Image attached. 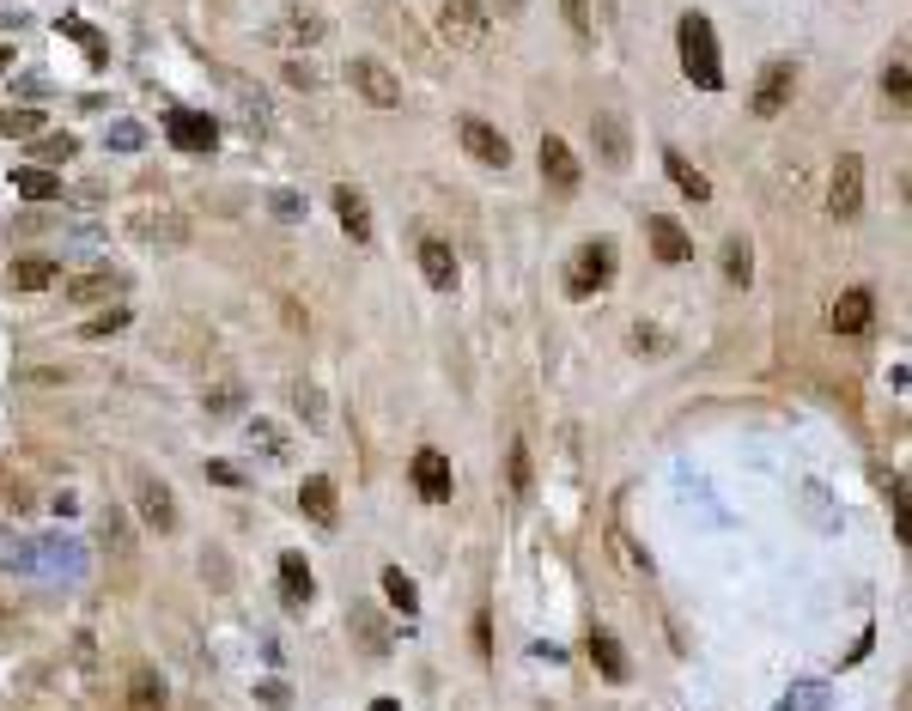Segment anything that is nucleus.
<instances>
[{"label":"nucleus","mask_w":912,"mask_h":711,"mask_svg":"<svg viewBox=\"0 0 912 711\" xmlns=\"http://www.w3.org/2000/svg\"><path fill=\"white\" fill-rule=\"evenodd\" d=\"M286 86H292V92H317L323 79H317V67H311V61H286Z\"/></svg>","instance_id":"obj_37"},{"label":"nucleus","mask_w":912,"mask_h":711,"mask_svg":"<svg viewBox=\"0 0 912 711\" xmlns=\"http://www.w3.org/2000/svg\"><path fill=\"white\" fill-rule=\"evenodd\" d=\"M791 92H797V67H791V61H767V73H760V86H754V104H748V110L773 122V116L791 110Z\"/></svg>","instance_id":"obj_7"},{"label":"nucleus","mask_w":912,"mask_h":711,"mask_svg":"<svg viewBox=\"0 0 912 711\" xmlns=\"http://www.w3.org/2000/svg\"><path fill=\"white\" fill-rule=\"evenodd\" d=\"M371 711H402V705H396V699H377V705H371Z\"/></svg>","instance_id":"obj_48"},{"label":"nucleus","mask_w":912,"mask_h":711,"mask_svg":"<svg viewBox=\"0 0 912 711\" xmlns=\"http://www.w3.org/2000/svg\"><path fill=\"white\" fill-rule=\"evenodd\" d=\"M870 316H876L870 286H846L840 298H833V329H840V335H864V329H870Z\"/></svg>","instance_id":"obj_12"},{"label":"nucleus","mask_w":912,"mask_h":711,"mask_svg":"<svg viewBox=\"0 0 912 711\" xmlns=\"http://www.w3.org/2000/svg\"><path fill=\"white\" fill-rule=\"evenodd\" d=\"M353 632H359L365 657H390V632H384V620H377L371 608H353Z\"/></svg>","instance_id":"obj_26"},{"label":"nucleus","mask_w":912,"mask_h":711,"mask_svg":"<svg viewBox=\"0 0 912 711\" xmlns=\"http://www.w3.org/2000/svg\"><path fill=\"white\" fill-rule=\"evenodd\" d=\"M675 49H681V73H688L700 92H718V86H724V55H718V37H712V19H706V13H688V19L675 25Z\"/></svg>","instance_id":"obj_1"},{"label":"nucleus","mask_w":912,"mask_h":711,"mask_svg":"<svg viewBox=\"0 0 912 711\" xmlns=\"http://www.w3.org/2000/svg\"><path fill=\"white\" fill-rule=\"evenodd\" d=\"M13 189H19L25 201H55V195H61V177H49L43 165H25V171L13 177Z\"/></svg>","instance_id":"obj_27"},{"label":"nucleus","mask_w":912,"mask_h":711,"mask_svg":"<svg viewBox=\"0 0 912 711\" xmlns=\"http://www.w3.org/2000/svg\"><path fill=\"white\" fill-rule=\"evenodd\" d=\"M590 663H596L602 681H627V651H621L615 632H602V626H590Z\"/></svg>","instance_id":"obj_18"},{"label":"nucleus","mask_w":912,"mask_h":711,"mask_svg":"<svg viewBox=\"0 0 912 711\" xmlns=\"http://www.w3.org/2000/svg\"><path fill=\"white\" fill-rule=\"evenodd\" d=\"M207 481H219V487H244V474H238L232 462H207Z\"/></svg>","instance_id":"obj_41"},{"label":"nucleus","mask_w":912,"mask_h":711,"mask_svg":"<svg viewBox=\"0 0 912 711\" xmlns=\"http://www.w3.org/2000/svg\"><path fill=\"white\" fill-rule=\"evenodd\" d=\"M171 140H177L183 152H213L219 128H213V116H201V110H171Z\"/></svg>","instance_id":"obj_15"},{"label":"nucleus","mask_w":912,"mask_h":711,"mask_svg":"<svg viewBox=\"0 0 912 711\" xmlns=\"http://www.w3.org/2000/svg\"><path fill=\"white\" fill-rule=\"evenodd\" d=\"M475 651H481V657H487V651H493V632H487V614H481V620H475Z\"/></svg>","instance_id":"obj_45"},{"label":"nucleus","mask_w":912,"mask_h":711,"mask_svg":"<svg viewBox=\"0 0 912 711\" xmlns=\"http://www.w3.org/2000/svg\"><path fill=\"white\" fill-rule=\"evenodd\" d=\"M809 705H821V687H797V693H785V711H809Z\"/></svg>","instance_id":"obj_42"},{"label":"nucleus","mask_w":912,"mask_h":711,"mask_svg":"<svg viewBox=\"0 0 912 711\" xmlns=\"http://www.w3.org/2000/svg\"><path fill=\"white\" fill-rule=\"evenodd\" d=\"M438 37H444L450 49H481V37H487V7H481V0H444V7H438Z\"/></svg>","instance_id":"obj_5"},{"label":"nucleus","mask_w":912,"mask_h":711,"mask_svg":"<svg viewBox=\"0 0 912 711\" xmlns=\"http://www.w3.org/2000/svg\"><path fill=\"white\" fill-rule=\"evenodd\" d=\"M262 699H268V705H292V693H286L280 681H268V687H262Z\"/></svg>","instance_id":"obj_46"},{"label":"nucleus","mask_w":912,"mask_h":711,"mask_svg":"<svg viewBox=\"0 0 912 711\" xmlns=\"http://www.w3.org/2000/svg\"><path fill=\"white\" fill-rule=\"evenodd\" d=\"M274 213H280V219H298V213H304V201H298V195H274Z\"/></svg>","instance_id":"obj_44"},{"label":"nucleus","mask_w":912,"mask_h":711,"mask_svg":"<svg viewBox=\"0 0 912 711\" xmlns=\"http://www.w3.org/2000/svg\"><path fill=\"white\" fill-rule=\"evenodd\" d=\"M37 152L43 158H73V134H49V140H37Z\"/></svg>","instance_id":"obj_40"},{"label":"nucleus","mask_w":912,"mask_h":711,"mask_svg":"<svg viewBox=\"0 0 912 711\" xmlns=\"http://www.w3.org/2000/svg\"><path fill=\"white\" fill-rule=\"evenodd\" d=\"M633 347H639V353H663V335H657V329H645V323H639V329H633Z\"/></svg>","instance_id":"obj_43"},{"label":"nucleus","mask_w":912,"mask_h":711,"mask_svg":"<svg viewBox=\"0 0 912 711\" xmlns=\"http://www.w3.org/2000/svg\"><path fill=\"white\" fill-rule=\"evenodd\" d=\"M292 402H298L304 426H329V402H323V389H317V383H298V389H292Z\"/></svg>","instance_id":"obj_32"},{"label":"nucleus","mask_w":912,"mask_h":711,"mask_svg":"<svg viewBox=\"0 0 912 711\" xmlns=\"http://www.w3.org/2000/svg\"><path fill=\"white\" fill-rule=\"evenodd\" d=\"M201 408H207V414H238V408H244V383H213V389L201 395Z\"/></svg>","instance_id":"obj_33"},{"label":"nucleus","mask_w":912,"mask_h":711,"mask_svg":"<svg viewBox=\"0 0 912 711\" xmlns=\"http://www.w3.org/2000/svg\"><path fill=\"white\" fill-rule=\"evenodd\" d=\"M420 274H426L432 292H450V286H456V256H450L444 237H420Z\"/></svg>","instance_id":"obj_16"},{"label":"nucleus","mask_w":912,"mask_h":711,"mask_svg":"<svg viewBox=\"0 0 912 711\" xmlns=\"http://www.w3.org/2000/svg\"><path fill=\"white\" fill-rule=\"evenodd\" d=\"M882 92H888L894 104H906V61H894V67L882 73Z\"/></svg>","instance_id":"obj_39"},{"label":"nucleus","mask_w":912,"mask_h":711,"mask_svg":"<svg viewBox=\"0 0 912 711\" xmlns=\"http://www.w3.org/2000/svg\"><path fill=\"white\" fill-rule=\"evenodd\" d=\"M748 268H754L748 244H742V237H730V244H724V280H730V286H748Z\"/></svg>","instance_id":"obj_35"},{"label":"nucleus","mask_w":912,"mask_h":711,"mask_svg":"<svg viewBox=\"0 0 912 711\" xmlns=\"http://www.w3.org/2000/svg\"><path fill=\"white\" fill-rule=\"evenodd\" d=\"M505 481H511V493H529V481H536V468H529V444H523V438H511V456H505Z\"/></svg>","instance_id":"obj_30"},{"label":"nucleus","mask_w":912,"mask_h":711,"mask_svg":"<svg viewBox=\"0 0 912 711\" xmlns=\"http://www.w3.org/2000/svg\"><path fill=\"white\" fill-rule=\"evenodd\" d=\"M450 462H444V450H420L414 456V493L426 499V505H444L450 499Z\"/></svg>","instance_id":"obj_10"},{"label":"nucleus","mask_w":912,"mask_h":711,"mask_svg":"<svg viewBox=\"0 0 912 711\" xmlns=\"http://www.w3.org/2000/svg\"><path fill=\"white\" fill-rule=\"evenodd\" d=\"M165 705H171V693H165L159 669H134L128 675V711H165Z\"/></svg>","instance_id":"obj_20"},{"label":"nucleus","mask_w":912,"mask_h":711,"mask_svg":"<svg viewBox=\"0 0 912 711\" xmlns=\"http://www.w3.org/2000/svg\"><path fill=\"white\" fill-rule=\"evenodd\" d=\"M560 7H566L572 37H578V43H590V0H560Z\"/></svg>","instance_id":"obj_38"},{"label":"nucleus","mask_w":912,"mask_h":711,"mask_svg":"<svg viewBox=\"0 0 912 711\" xmlns=\"http://www.w3.org/2000/svg\"><path fill=\"white\" fill-rule=\"evenodd\" d=\"M663 165H669V177H675V189L681 195H688V201H712V183L688 165V158H681V152H663Z\"/></svg>","instance_id":"obj_25"},{"label":"nucleus","mask_w":912,"mask_h":711,"mask_svg":"<svg viewBox=\"0 0 912 711\" xmlns=\"http://www.w3.org/2000/svg\"><path fill=\"white\" fill-rule=\"evenodd\" d=\"M55 262H43V256H19L13 268H7V280H13V292H43V286H55Z\"/></svg>","instance_id":"obj_22"},{"label":"nucleus","mask_w":912,"mask_h":711,"mask_svg":"<svg viewBox=\"0 0 912 711\" xmlns=\"http://www.w3.org/2000/svg\"><path fill=\"white\" fill-rule=\"evenodd\" d=\"M456 134H463L469 158H481V165H493V171H505V165H511V140H505L493 122H481V116H463V122H456Z\"/></svg>","instance_id":"obj_8"},{"label":"nucleus","mask_w":912,"mask_h":711,"mask_svg":"<svg viewBox=\"0 0 912 711\" xmlns=\"http://www.w3.org/2000/svg\"><path fill=\"white\" fill-rule=\"evenodd\" d=\"M298 511L304 517H311V523H323V529H335L341 517V499H335V481H329V474H304V487H298Z\"/></svg>","instance_id":"obj_11"},{"label":"nucleus","mask_w":912,"mask_h":711,"mask_svg":"<svg viewBox=\"0 0 912 711\" xmlns=\"http://www.w3.org/2000/svg\"><path fill=\"white\" fill-rule=\"evenodd\" d=\"M542 177H548L560 195L578 189V158H572V146H566L560 134H542Z\"/></svg>","instance_id":"obj_13"},{"label":"nucleus","mask_w":912,"mask_h":711,"mask_svg":"<svg viewBox=\"0 0 912 711\" xmlns=\"http://www.w3.org/2000/svg\"><path fill=\"white\" fill-rule=\"evenodd\" d=\"M335 213H341V231L353 237V244H365V237H371V201H365L353 183L335 189Z\"/></svg>","instance_id":"obj_17"},{"label":"nucleus","mask_w":912,"mask_h":711,"mask_svg":"<svg viewBox=\"0 0 912 711\" xmlns=\"http://www.w3.org/2000/svg\"><path fill=\"white\" fill-rule=\"evenodd\" d=\"M128 323H134V316H128L122 304H110V310H98V316H92V323H80V335H86V341H104V335H122Z\"/></svg>","instance_id":"obj_31"},{"label":"nucleus","mask_w":912,"mask_h":711,"mask_svg":"<svg viewBox=\"0 0 912 711\" xmlns=\"http://www.w3.org/2000/svg\"><path fill=\"white\" fill-rule=\"evenodd\" d=\"M280 37H292V43H323L329 25H323V13H311V7H292V13L280 19Z\"/></svg>","instance_id":"obj_24"},{"label":"nucleus","mask_w":912,"mask_h":711,"mask_svg":"<svg viewBox=\"0 0 912 711\" xmlns=\"http://www.w3.org/2000/svg\"><path fill=\"white\" fill-rule=\"evenodd\" d=\"M37 128H43L37 110H0V134H7V140H31Z\"/></svg>","instance_id":"obj_36"},{"label":"nucleus","mask_w":912,"mask_h":711,"mask_svg":"<svg viewBox=\"0 0 912 711\" xmlns=\"http://www.w3.org/2000/svg\"><path fill=\"white\" fill-rule=\"evenodd\" d=\"M384 596H390L402 614H420V590H414V578H408L402 566H384Z\"/></svg>","instance_id":"obj_29"},{"label":"nucleus","mask_w":912,"mask_h":711,"mask_svg":"<svg viewBox=\"0 0 912 711\" xmlns=\"http://www.w3.org/2000/svg\"><path fill=\"white\" fill-rule=\"evenodd\" d=\"M608 280H615V244H608V237H596V244H584V250L572 256L566 292H572V298H590V292H602Z\"/></svg>","instance_id":"obj_3"},{"label":"nucleus","mask_w":912,"mask_h":711,"mask_svg":"<svg viewBox=\"0 0 912 711\" xmlns=\"http://www.w3.org/2000/svg\"><path fill=\"white\" fill-rule=\"evenodd\" d=\"M122 286H128V274L92 268V274H80V280H67V298H73V304H98V298H116Z\"/></svg>","instance_id":"obj_19"},{"label":"nucleus","mask_w":912,"mask_h":711,"mask_svg":"<svg viewBox=\"0 0 912 711\" xmlns=\"http://www.w3.org/2000/svg\"><path fill=\"white\" fill-rule=\"evenodd\" d=\"M311 590H317V578H311V566H304V553H280V596L286 602H311Z\"/></svg>","instance_id":"obj_21"},{"label":"nucleus","mask_w":912,"mask_h":711,"mask_svg":"<svg viewBox=\"0 0 912 711\" xmlns=\"http://www.w3.org/2000/svg\"><path fill=\"white\" fill-rule=\"evenodd\" d=\"M347 79H353V92H359L365 104H377V110H396V104H402V79L377 61V55H353V61H347Z\"/></svg>","instance_id":"obj_4"},{"label":"nucleus","mask_w":912,"mask_h":711,"mask_svg":"<svg viewBox=\"0 0 912 711\" xmlns=\"http://www.w3.org/2000/svg\"><path fill=\"white\" fill-rule=\"evenodd\" d=\"M608 547H615L621 553V560H627V572H651V553L627 535V529H608Z\"/></svg>","instance_id":"obj_34"},{"label":"nucleus","mask_w":912,"mask_h":711,"mask_svg":"<svg viewBox=\"0 0 912 711\" xmlns=\"http://www.w3.org/2000/svg\"><path fill=\"white\" fill-rule=\"evenodd\" d=\"M98 541L116 553V560H134V529H128V517H122V511H110V517L98 523Z\"/></svg>","instance_id":"obj_28"},{"label":"nucleus","mask_w":912,"mask_h":711,"mask_svg":"<svg viewBox=\"0 0 912 711\" xmlns=\"http://www.w3.org/2000/svg\"><path fill=\"white\" fill-rule=\"evenodd\" d=\"M827 213L840 219V225H852V219L864 213V158H858V152H846L840 165H833V183H827Z\"/></svg>","instance_id":"obj_6"},{"label":"nucleus","mask_w":912,"mask_h":711,"mask_svg":"<svg viewBox=\"0 0 912 711\" xmlns=\"http://www.w3.org/2000/svg\"><path fill=\"white\" fill-rule=\"evenodd\" d=\"M7 67H13V49H7V43H0V73H7Z\"/></svg>","instance_id":"obj_47"},{"label":"nucleus","mask_w":912,"mask_h":711,"mask_svg":"<svg viewBox=\"0 0 912 711\" xmlns=\"http://www.w3.org/2000/svg\"><path fill=\"white\" fill-rule=\"evenodd\" d=\"M244 438H250V450H256V456H268V462H286V456H292V444H286V432H280L274 420H250V426H244Z\"/></svg>","instance_id":"obj_23"},{"label":"nucleus","mask_w":912,"mask_h":711,"mask_svg":"<svg viewBox=\"0 0 912 711\" xmlns=\"http://www.w3.org/2000/svg\"><path fill=\"white\" fill-rule=\"evenodd\" d=\"M134 517L146 529H159V535H177V523H183L177 517V493L159 481V474H146V468L134 474Z\"/></svg>","instance_id":"obj_2"},{"label":"nucleus","mask_w":912,"mask_h":711,"mask_svg":"<svg viewBox=\"0 0 912 711\" xmlns=\"http://www.w3.org/2000/svg\"><path fill=\"white\" fill-rule=\"evenodd\" d=\"M590 134H596V158L608 171H621L627 158H633V134H627V122L615 116V110H602L596 122H590Z\"/></svg>","instance_id":"obj_9"},{"label":"nucleus","mask_w":912,"mask_h":711,"mask_svg":"<svg viewBox=\"0 0 912 711\" xmlns=\"http://www.w3.org/2000/svg\"><path fill=\"white\" fill-rule=\"evenodd\" d=\"M651 256L663 262V268H681V262H688L694 256V244H688V231H681L669 213H657L651 219Z\"/></svg>","instance_id":"obj_14"}]
</instances>
